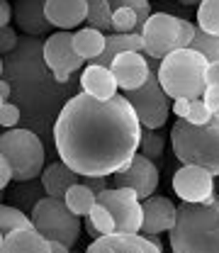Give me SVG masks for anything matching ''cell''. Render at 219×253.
Listing matches in <instances>:
<instances>
[{
	"label": "cell",
	"mask_w": 219,
	"mask_h": 253,
	"mask_svg": "<svg viewBox=\"0 0 219 253\" xmlns=\"http://www.w3.org/2000/svg\"><path fill=\"white\" fill-rule=\"evenodd\" d=\"M210 120H212L210 107L205 105L202 97H195V100L190 102V110H188V115H185V122H190V125H205V122H210Z\"/></svg>",
	"instance_id": "obj_33"
},
{
	"label": "cell",
	"mask_w": 219,
	"mask_h": 253,
	"mask_svg": "<svg viewBox=\"0 0 219 253\" xmlns=\"http://www.w3.org/2000/svg\"><path fill=\"white\" fill-rule=\"evenodd\" d=\"M110 5H112V7L127 5V7L136 10V12H139V34H141V30L146 27L149 17L154 15V10H151V2H149V0H110Z\"/></svg>",
	"instance_id": "obj_32"
},
{
	"label": "cell",
	"mask_w": 219,
	"mask_h": 253,
	"mask_svg": "<svg viewBox=\"0 0 219 253\" xmlns=\"http://www.w3.org/2000/svg\"><path fill=\"white\" fill-rule=\"evenodd\" d=\"M7 97H10V83L0 81V102H7Z\"/></svg>",
	"instance_id": "obj_43"
},
{
	"label": "cell",
	"mask_w": 219,
	"mask_h": 253,
	"mask_svg": "<svg viewBox=\"0 0 219 253\" xmlns=\"http://www.w3.org/2000/svg\"><path fill=\"white\" fill-rule=\"evenodd\" d=\"M90 0H46V20L56 30H76L88 20Z\"/></svg>",
	"instance_id": "obj_15"
},
{
	"label": "cell",
	"mask_w": 219,
	"mask_h": 253,
	"mask_svg": "<svg viewBox=\"0 0 219 253\" xmlns=\"http://www.w3.org/2000/svg\"><path fill=\"white\" fill-rule=\"evenodd\" d=\"M178 2H180V5H185V7H192V5L197 7V5H200L202 0H178Z\"/></svg>",
	"instance_id": "obj_45"
},
{
	"label": "cell",
	"mask_w": 219,
	"mask_h": 253,
	"mask_svg": "<svg viewBox=\"0 0 219 253\" xmlns=\"http://www.w3.org/2000/svg\"><path fill=\"white\" fill-rule=\"evenodd\" d=\"M73 46L76 51L86 59L88 63H93L95 59L102 56L105 46H107V34L95 27H86V30H76L73 32Z\"/></svg>",
	"instance_id": "obj_22"
},
{
	"label": "cell",
	"mask_w": 219,
	"mask_h": 253,
	"mask_svg": "<svg viewBox=\"0 0 219 253\" xmlns=\"http://www.w3.org/2000/svg\"><path fill=\"white\" fill-rule=\"evenodd\" d=\"M88 25L105 32V34H112V5H110V0H90Z\"/></svg>",
	"instance_id": "obj_26"
},
{
	"label": "cell",
	"mask_w": 219,
	"mask_h": 253,
	"mask_svg": "<svg viewBox=\"0 0 219 253\" xmlns=\"http://www.w3.org/2000/svg\"><path fill=\"white\" fill-rule=\"evenodd\" d=\"M51 251H54V253H68V246H63V244H56V241H51Z\"/></svg>",
	"instance_id": "obj_44"
},
{
	"label": "cell",
	"mask_w": 219,
	"mask_h": 253,
	"mask_svg": "<svg viewBox=\"0 0 219 253\" xmlns=\"http://www.w3.org/2000/svg\"><path fill=\"white\" fill-rule=\"evenodd\" d=\"M0 253H54L51 241L37 229H22L0 239Z\"/></svg>",
	"instance_id": "obj_19"
},
{
	"label": "cell",
	"mask_w": 219,
	"mask_h": 253,
	"mask_svg": "<svg viewBox=\"0 0 219 253\" xmlns=\"http://www.w3.org/2000/svg\"><path fill=\"white\" fill-rule=\"evenodd\" d=\"M117 221V234H141L144 226V200L129 188H110L97 195Z\"/></svg>",
	"instance_id": "obj_10"
},
{
	"label": "cell",
	"mask_w": 219,
	"mask_h": 253,
	"mask_svg": "<svg viewBox=\"0 0 219 253\" xmlns=\"http://www.w3.org/2000/svg\"><path fill=\"white\" fill-rule=\"evenodd\" d=\"M10 17H15V7L7 0H0V27H10Z\"/></svg>",
	"instance_id": "obj_39"
},
{
	"label": "cell",
	"mask_w": 219,
	"mask_h": 253,
	"mask_svg": "<svg viewBox=\"0 0 219 253\" xmlns=\"http://www.w3.org/2000/svg\"><path fill=\"white\" fill-rule=\"evenodd\" d=\"M46 197V190H44V185H42V180H22L20 185H17V190L12 192V205L15 207H20V210H25L27 214H32L34 212V207L42 202Z\"/></svg>",
	"instance_id": "obj_23"
},
{
	"label": "cell",
	"mask_w": 219,
	"mask_h": 253,
	"mask_svg": "<svg viewBox=\"0 0 219 253\" xmlns=\"http://www.w3.org/2000/svg\"><path fill=\"white\" fill-rule=\"evenodd\" d=\"M20 122V107L12 105L10 100L7 102H0V125L5 129H15Z\"/></svg>",
	"instance_id": "obj_34"
},
{
	"label": "cell",
	"mask_w": 219,
	"mask_h": 253,
	"mask_svg": "<svg viewBox=\"0 0 219 253\" xmlns=\"http://www.w3.org/2000/svg\"><path fill=\"white\" fill-rule=\"evenodd\" d=\"M39 180H42V185L46 190V195L49 197H66V192L73 188L76 183H81L83 180V175L81 173H76L68 163H63V161H54V163H49L44 170H42V175H39Z\"/></svg>",
	"instance_id": "obj_18"
},
{
	"label": "cell",
	"mask_w": 219,
	"mask_h": 253,
	"mask_svg": "<svg viewBox=\"0 0 219 253\" xmlns=\"http://www.w3.org/2000/svg\"><path fill=\"white\" fill-rule=\"evenodd\" d=\"M168 234L173 253H219V195L207 202H183Z\"/></svg>",
	"instance_id": "obj_2"
},
{
	"label": "cell",
	"mask_w": 219,
	"mask_h": 253,
	"mask_svg": "<svg viewBox=\"0 0 219 253\" xmlns=\"http://www.w3.org/2000/svg\"><path fill=\"white\" fill-rule=\"evenodd\" d=\"M10 180H15V173H12V166H10V161L7 158L0 156V188L7 190L10 185Z\"/></svg>",
	"instance_id": "obj_38"
},
{
	"label": "cell",
	"mask_w": 219,
	"mask_h": 253,
	"mask_svg": "<svg viewBox=\"0 0 219 253\" xmlns=\"http://www.w3.org/2000/svg\"><path fill=\"white\" fill-rule=\"evenodd\" d=\"M151 63V76L149 81L139 88V90H129L127 100L131 102L136 117L144 129H161L166 126L171 112H173V97L161 88V81H158V61L156 59H149Z\"/></svg>",
	"instance_id": "obj_8"
},
{
	"label": "cell",
	"mask_w": 219,
	"mask_h": 253,
	"mask_svg": "<svg viewBox=\"0 0 219 253\" xmlns=\"http://www.w3.org/2000/svg\"><path fill=\"white\" fill-rule=\"evenodd\" d=\"M112 32H117V34L139 32V12L127 5L112 7Z\"/></svg>",
	"instance_id": "obj_29"
},
{
	"label": "cell",
	"mask_w": 219,
	"mask_h": 253,
	"mask_svg": "<svg viewBox=\"0 0 219 253\" xmlns=\"http://www.w3.org/2000/svg\"><path fill=\"white\" fill-rule=\"evenodd\" d=\"M88 219L93 221L95 229H97L102 236H107V234H117V221H115V214H112L102 202H97L93 210H90Z\"/></svg>",
	"instance_id": "obj_30"
},
{
	"label": "cell",
	"mask_w": 219,
	"mask_h": 253,
	"mask_svg": "<svg viewBox=\"0 0 219 253\" xmlns=\"http://www.w3.org/2000/svg\"><path fill=\"white\" fill-rule=\"evenodd\" d=\"M83 226H86V231H88V234L93 236V241H95V239H100V236H102V234H100V231L95 229V224H93L90 219H88V217H86V221H83Z\"/></svg>",
	"instance_id": "obj_42"
},
{
	"label": "cell",
	"mask_w": 219,
	"mask_h": 253,
	"mask_svg": "<svg viewBox=\"0 0 219 253\" xmlns=\"http://www.w3.org/2000/svg\"><path fill=\"white\" fill-rule=\"evenodd\" d=\"M22 229H34L32 224V214H27L25 210L15 207V205H2L0 207V231L12 234V231H22Z\"/></svg>",
	"instance_id": "obj_25"
},
{
	"label": "cell",
	"mask_w": 219,
	"mask_h": 253,
	"mask_svg": "<svg viewBox=\"0 0 219 253\" xmlns=\"http://www.w3.org/2000/svg\"><path fill=\"white\" fill-rule=\"evenodd\" d=\"M15 25L25 34H46L54 25L46 20V0H15Z\"/></svg>",
	"instance_id": "obj_16"
},
{
	"label": "cell",
	"mask_w": 219,
	"mask_h": 253,
	"mask_svg": "<svg viewBox=\"0 0 219 253\" xmlns=\"http://www.w3.org/2000/svg\"><path fill=\"white\" fill-rule=\"evenodd\" d=\"M0 156L10 161L17 183L39 178L46 168L44 144L30 129H5L0 136Z\"/></svg>",
	"instance_id": "obj_5"
},
{
	"label": "cell",
	"mask_w": 219,
	"mask_h": 253,
	"mask_svg": "<svg viewBox=\"0 0 219 253\" xmlns=\"http://www.w3.org/2000/svg\"><path fill=\"white\" fill-rule=\"evenodd\" d=\"M205 83H207V88H210V85H219V61L207 66V71H205Z\"/></svg>",
	"instance_id": "obj_40"
},
{
	"label": "cell",
	"mask_w": 219,
	"mask_h": 253,
	"mask_svg": "<svg viewBox=\"0 0 219 253\" xmlns=\"http://www.w3.org/2000/svg\"><path fill=\"white\" fill-rule=\"evenodd\" d=\"M197 27L219 37V0H202L197 5Z\"/></svg>",
	"instance_id": "obj_28"
},
{
	"label": "cell",
	"mask_w": 219,
	"mask_h": 253,
	"mask_svg": "<svg viewBox=\"0 0 219 253\" xmlns=\"http://www.w3.org/2000/svg\"><path fill=\"white\" fill-rule=\"evenodd\" d=\"M188 49H195L197 54H202L205 59L210 63L219 61V37L217 34H210V32L205 30H195V37H192V42H190Z\"/></svg>",
	"instance_id": "obj_27"
},
{
	"label": "cell",
	"mask_w": 219,
	"mask_h": 253,
	"mask_svg": "<svg viewBox=\"0 0 219 253\" xmlns=\"http://www.w3.org/2000/svg\"><path fill=\"white\" fill-rule=\"evenodd\" d=\"M210 61L195 49H178L158 61L161 88L173 100H195L207 90L205 71Z\"/></svg>",
	"instance_id": "obj_4"
},
{
	"label": "cell",
	"mask_w": 219,
	"mask_h": 253,
	"mask_svg": "<svg viewBox=\"0 0 219 253\" xmlns=\"http://www.w3.org/2000/svg\"><path fill=\"white\" fill-rule=\"evenodd\" d=\"M110 178H112V188H129L141 200H146L158 188V166L156 161H151L149 156H144L139 151L122 170L112 173Z\"/></svg>",
	"instance_id": "obj_11"
},
{
	"label": "cell",
	"mask_w": 219,
	"mask_h": 253,
	"mask_svg": "<svg viewBox=\"0 0 219 253\" xmlns=\"http://www.w3.org/2000/svg\"><path fill=\"white\" fill-rule=\"evenodd\" d=\"M17 46V32L12 27H0V54H10Z\"/></svg>",
	"instance_id": "obj_35"
},
{
	"label": "cell",
	"mask_w": 219,
	"mask_h": 253,
	"mask_svg": "<svg viewBox=\"0 0 219 253\" xmlns=\"http://www.w3.org/2000/svg\"><path fill=\"white\" fill-rule=\"evenodd\" d=\"M144 234H107L95 239L86 253H146Z\"/></svg>",
	"instance_id": "obj_21"
},
{
	"label": "cell",
	"mask_w": 219,
	"mask_h": 253,
	"mask_svg": "<svg viewBox=\"0 0 219 253\" xmlns=\"http://www.w3.org/2000/svg\"><path fill=\"white\" fill-rule=\"evenodd\" d=\"M192 100H173V115H178V120H185Z\"/></svg>",
	"instance_id": "obj_41"
},
{
	"label": "cell",
	"mask_w": 219,
	"mask_h": 253,
	"mask_svg": "<svg viewBox=\"0 0 219 253\" xmlns=\"http://www.w3.org/2000/svg\"><path fill=\"white\" fill-rule=\"evenodd\" d=\"M32 224H34V229L42 236H46L49 241L63 244L68 249H73V244L78 241L81 229H83L81 217L68 210L66 200H61V197H49V195L34 207Z\"/></svg>",
	"instance_id": "obj_7"
},
{
	"label": "cell",
	"mask_w": 219,
	"mask_h": 253,
	"mask_svg": "<svg viewBox=\"0 0 219 253\" xmlns=\"http://www.w3.org/2000/svg\"><path fill=\"white\" fill-rule=\"evenodd\" d=\"M83 183L93 190L95 195L110 190V185H112V183H107V175H83Z\"/></svg>",
	"instance_id": "obj_36"
},
{
	"label": "cell",
	"mask_w": 219,
	"mask_h": 253,
	"mask_svg": "<svg viewBox=\"0 0 219 253\" xmlns=\"http://www.w3.org/2000/svg\"><path fill=\"white\" fill-rule=\"evenodd\" d=\"M195 30H197V25H192L185 17H178L171 12H154L149 17L146 27L141 30L146 56L161 61L178 49H188L195 37Z\"/></svg>",
	"instance_id": "obj_6"
},
{
	"label": "cell",
	"mask_w": 219,
	"mask_h": 253,
	"mask_svg": "<svg viewBox=\"0 0 219 253\" xmlns=\"http://www.w3.org/2000/svg\"><path fill=\"white\" fill-rule=\"evenodd\" d=\"M173 192L183 202H207L217 195L215 192V175L202 166L183 163L173 175Z\"/></svg>",
	"instance_id": "obj_12"
},
{
	"label": "cell",
	"mask_w": 219,
	"mask_h": 253,
	"mask_svg": "<svg viewBox=\"0 0 219 253\" xmlns=\"http://www.w3.org/2000/svg\"><path fill=\"white\" fill-rule=\"evenodd\" d=\"M171 146L178 161L202 166L212 175H219V115H212L205 125L178 120L171 126Z\"/></svg>",
	"instance_id": "obj_3"
},
{
	"label": "cell",
	"mask_w": 219,
	"mask_h": 253,
	"mask_svg": "<svg viewBox=\"0 0 219 253\" xmlns=\"http://www.w3.org/2000/svg\"><path fill=\"white\" fill-rule=\"evenodd\" d=\"M202 100H205V105L210 107L212 115H219V85H210L202 95Z\"/></svg>",
	"instance_id": "obj_37"
},
{
	"label": "cell",
	"mask_w": 219,
	"mask_h": 253,
	"mask_svg": "<svg viewBox=\"0 0 219 253\" xmlns=\"http://www.w3.org/2000/svg\"><path fill=\"white\" fill-rule=\"evenodd\" d=\"M144 126L127 95L97 100L73 95L54 125V144L63 163L81 175H112L139 154Z\"/></svg>",
	"instance_id": "obj_1"
},
{
	"label": "cell",
	"mask_w": 219,
	"mask_h": 253,
	"mask_svg": "<svg viewBox=\"0 0 219 253\" xmlns=\"http://www.w3.org/2000/svg\"><path fill=\"white\" fill-rule=\"evenodd\" d=\"M139 151H141L144 156H149L151 161H158V158L163 156V151H166V141H163V136L158 134V129H144Z\"/></svg>",
	"instance_id": "obj_31"
},
{
	"label": "cell",
	"mask_w": 219,
	"mask_h": 253,
	"mask_svg": "<svg viewBox=\"0 0 219 253\" xmlns=\"http://www.w3.org/2000/svg\"><path fill=\"white\" fill-rule=\"evenodd\" d=\"M42 56H44L46 68L59 83H66L78 68H86V59L73 46V32L59 30L49 34L42 46Z\"/></svg>",
	"instance_id": "obj_9"
},
{
	"label": "cell",
	"mask_w": 219,
	"mask_h": 253,
	"mask_svg": "<svg viewBox=\"0 0 219 253\" xmlns=\"http://www.w3.org/2000/svg\"><path fill=\"white\" fill-rule=\"evenodd\" d=\"M178 219V207L166 195H151L144 200V226L141 234H161L171 231Z\"/></svg>",
	"instance_id": "obj_14"
},
{
	"label": "cell",
	"mask_w": 219,
	"mask_h": 253,
	"mask_svg": "<svg viewBox=\"0 0 219 253\" xmlns=\"http://www.w3.org/2000/svg\"><path fill=\"white\" fill-rule=\"evenodd\" d=\"M63 200H66L68 210H71V212H76L78 217H88V214H90V210L97 205V195H95L93 190L88 188L83 180H81V183H76L73 188L68 190Z\"/></svg>",
	"instance_id": "obj_24"
},
{
	"label": "cell",
	"mask_w": 219,
	"mask_h": 253,
	"mask_svg": "<svg viewBox=\"0 0 219 253\" xmlns=\"http://www.w3.org/2000/svg\"><path fill=\"white\" fill-rule=\"evenodd\" d=\"M112 73L120 83V90H139L149 76H151V63H149V56L146 54H139V51H127V54H120L115 61H112Z\"/></svg>",
	"instance_id": "obj_13"
},
{
	"label": "cell",
	"mask_w": 219,
	"mask_h": 253,
	"mask_svg": "<svg viewBox=\"0 0 219 253\" xmlns=\"http://www.w3.org/2000/svg\"><path fill=\"white\" fill-rule=\"evenodd\" d=\"M81 88L83 93L93 95L97 100H110L120 90V83L112 73V68L107 66H97V63H88L81 73Z\"/></svg>",
	"instance_id": "obj_17"
},
{
	"label": "cell",
	"mask_w": 219,
	"mask_h": 253,
	"mask_svg": "<svg viewBox=\"0 0 219 253\" xmlns=\"http://www.w3.org/2000/svg\"><path fill=\"white\" fill-rule=\"evenodd\" d=\"M127 51H139V54H146V46H144V37L139 32H127V34H107V46L102 51L100 59H95L93 63L97 66H112V61L120 56V54H127Z\"/></svg>",
	"instance_id": "obj_20"
}]
</instances>
